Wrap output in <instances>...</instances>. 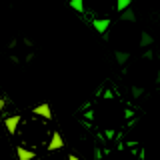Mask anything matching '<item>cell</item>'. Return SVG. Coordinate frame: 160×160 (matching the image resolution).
<instances>
[{"label":"cell","mask_w":160,"mask_h":160,"mask_svg":"<svg viewBox=\"0 0 160 160\" xmlns=\"http://www.w3.org/2000/svg\"><path fill=\"white\" fill-rule=\"evenodd\" d=\"M20 122H22L20 114H12V116H4V128H6V132L10 134V136H14V134L18 132V128H20Z\"/></svg>","instance_id":"obj_1"},{"label":"cell","mask_w":160,"mask_h":160,"mask_svg":"<svg viewBox=\"0 0 160 160\" xmlns=\"http://www.w3.org/2000/svg\"><path fill=\"white\" fill-rule=\"evenodd\" d=\"M48 152H56V150H62L64 148V138L62 134L58 132V130H54L52 134H50V140H48Z\"/></svg>","instance_id":"obj_2"},{"label":"cell","mask_w":160,"mask_h":160,"mask_svg":"<svg viewBox=\"0 0 160 160\" xmlns=\"http://www.w3.org/2000/svg\"><path fill=\"white\" fill-rule=\"evenodd\" d=\"M32 114L38 118H44V120H52V106L48 102H42V104L32 108Z\"/></svg>","instance_id":"obj_3"},{"label":"cell","mask_w":160,"mask_h":160,"mask_svg":"<svg viewBox=\"0 0 160 160\" xmlns=\"http://www.w3.org/2000/svg\"><path fill=\"white\" fill-rule=\"evenodd\" d=\"M110 24H112L110 18H94L92 20V26H94V30H96L98 34H106L108 28H110Z\"/></svg>","instance_id":"obj_4"},{"label":"cell","mask_w":160,"mask_h":160,"mask_svg":"<svg viewBox=\"0 0 160 160\" xmlns=\"http://www.w3.org/2000/svg\"><path fill=\"white\" fill-rule=\"evenodd\" d=\"M16 156H18V160H36V152H34L32 148L18 146L16 148Z\"/></svg>","instance_id":"obj_5"},{"label":"cell","mask_w":160,"mask_h":160,"mask_svg":"<svg viewBox=\"0 0 160 160\" xmlns=\"http://www.w3.org/2000/svg\"><path fill=\"white\" fill-rule=\"evenodd\" d=\"M114 58H116V64L124 66L130 58V52H126V50H116V52H114Z\"/></svg>","instance_id":"obj_6"},{"label":"cell","mask_w":160,"mask_h":160,"mask_svg":"<svg viewBox=\"0 0 160 160\" xmlns=\"http://www.w3.org/2000/svg\"><path fill=\"white\" fill-rule=\"evenodd\" d=\"M120 20H124V22H134V20H136V14H134L132 8H126L124 12H120Z\"/></svg>","instance_id":"obj_7"},{"label":"cell","mask_w":160,"mask_h":160,"mask_svg":"<svg viewBox=\"0 0 160 160\" xmlns=\"http://www.w3.org/2000/svg\"><path fill=\"white\" fill-rule=\"evenodd\" d=\"M152 42H154V38L150 36L148 32L140 34V46H142V48H150V44H152Z\"/></svg>","instance_id":"obj_8"},{"label":"cell","mask_w":160,"mask_h":160,"mask_svg":"<svg viewBox=\"0 0 160 160\" xmlns=\"http://www.w3.org/2000/svg\"><path fill=\"white\" fill-rule=\"evenodd\" d=\"M68 6L74 8L78 14H82L84 12V0H68Z\"/></svg>","instance_id":"obj_9"},{"label":"cell","mask_w":160,"mask_h":160,"mask_svg":"<svg viewBox=\"0 0 160 160\" xmlns=\"http://www.w3.org/2000/svg\"><path fill=\"white\" fill-rule=\"evenodd\" d=\"M130 6H132V0H116V12H124Z\"/></svg>","instance_id":"obj_10"},{"label":"cell","mask_w":160,"mask_h":160,"mask_svg":"<svg viewBox=\"0 0 160 160\" xmlns=\"http://www.w3.org/2000/svg\"><path fill=\"white\" fill-rule=\"evenodd\" d=\"M144 94V88H140V86H132V98H140Z\"/></svg>","instance_id":"obj_11"},{"label":"cell","mask_w":160,"mask_h":160,"mask_svg":"<svg viewBox=\"0 0 160 160\" xmlns=\"http://www.w3.org/2000/svg\"><path fill=\"white\" fill-rule=\"evenodd\" d=\"M6 108H8V98H6V96H0V110L4 112Z\"/></svg>","instance_id":"obj_12"},{"label":"cell","mask_w":160,"mask_h":160,"mask_svg":"<svg viewBox=\"0 0 160 160\" xmlns=\"http://www.w3.org/2000/svg\"><path fill=\"white\" fill-rule=\"evenodd\" d=\"M142 58H146V60H152V58H154L152 50H150V48H146V50H144V54H142Z\"/></svg>","instance_id":"obj_13"},{"label":"cell","mask_w":160,"mask_h":160,"mask_svg":"<svg viewBox=\"0 0 160 160\" xmlns=\"http://www.w3.org/2000/svg\"><path fill=\"white\" fill-rule=\"evenodd\" d=\"M66 160H82V158H80L78 154H68V158H66Z\"/></svg>","instance_id":"obj_14"},{"label":"cell","mask_w":160,"mask_h":160,"mask_svg":"<svg viewBox=\"0 0 160 160\" xmlns=\"http://www.w3.org/2000/svg\"><path fill=\"white\" fill-rule=\"evenodd\" d=\"M16 44H18V40H10V42H8V48H16Z\"/></svg>","instance_id":"obj_15"},{"label":"cell","mask_w":160,"mask_h":160,"mask_svg":"<svg viewBox=\"0 0 160 160\" xmlns=\"http://www.w3.org/2000/svg\"><path fill=\"white\" fill-rule=\"evenodd\" d=\"M24 44H26V46H32L34 42H32V40H30V38H24Z\"/></svg>","instance_id":"obj_16"},{"label":"cell","mask_w":160,"mask_h":160,"mask_svg":"<svg viewBox=\"0 0 160 160\" xmlns=\"http://www.w3.org/2000/svg\"><path fill=\"white\" fill-rule=\"evenodd\" d=\"M10 62H14V64H18L20 60H18V56H10Z\"/></svg>","instance_id":"obj_17"},{"label":"cell","mask_w":160,"mask_h":160,"mask_svg":"<svg viewBox=\"0 0 160 160\" xmlns=\"http://www.w3.org/2000/svg\"><path fill=\"white\" fill-rule=\"evenodd\" d=\"M32 60H34V54H32V52H30V54H28V56H26V62H32Z\"/></svg>","instance_id":"obj_18"},{"label":"cell","mask_w":160,"mask_h":160,"mask_svg":"<svg viewBox=\"0 0 160 160\" xmlns=\"http://www.w3.org/2000/svg\"><path fill=\"white\" fill-rule=\"evenodd\" d=\"M156 84H160V72H158V76H156Z\"/></svg>","instance_id":"obj_19"}]
</instances>
